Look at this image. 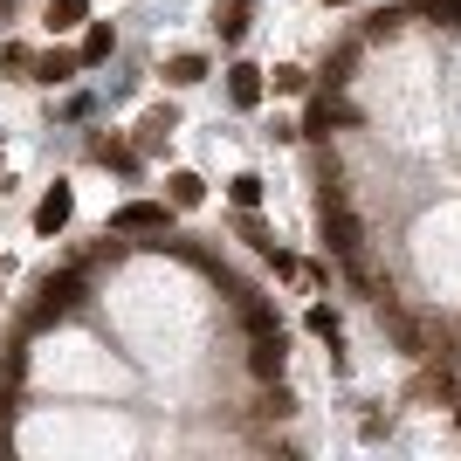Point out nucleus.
Returning <instances> with one entry per match:
<instances>
[{
    "mask_svg": "<svg viewBox=\"0 0 461 461\" xmlns=\"http://www.w3.org/2000/svg\"><path fill=\"white\" fill-rule=\"evenodd\" d=\"M83 289H90V276H83V269H49V276L35 283V303L21 310V338H28V330L62 324V317L83 303Z\"/></svg>",
    "mask_w": 461,
    "mask_h": 461,
    "instance_id": "obj_1",
    "label": "nucleus"
},
{
    "mask_svg": "<svg viewBox=\"0 0 461 461\" xmlns=\"http://www.w3.org/2000/svg\"><path fill=\"white\" fill-rule=\"evenodd\" d=\"M358 124H366V117H358V104H345V96H338V83H330V90H310L303 124H296V131H303L310 145H330V131H358Z\"/></svg>",
    "mask_w": 461,
    "mask_h": 461,
    "instance_id": "obj_2",
    "label": "nucleus"
},
{
    "mask_svg": "<svg viewBox=\"0 0 461 461\" xmlns=\"http://www.w3.org/2000/svg\"><path fill=\"white\" fill-rule=\"evenodd\" d=\"M173 200H124V207H111V234H138V241H145V234H166L173 228Z\"/></svg>",
    "mask_w": 461,
    "mask_h": 461,
    "instance_id": "obj_3",
    "label": "nucleus"
},
{
    "mask_svg": "<svg viewBox=\"0 0 461 461\" xmlns=\"http://www.w3.org/2000/svg\"><path fill=\"white\" fill-rule=\"evenodd\" d=\"M69 213H77V186H62V179H56V186L35 200V234H41V241H56V234L69 228Z\"/></svg>",
    "mask_w": 461,
    "mask_h": 461,
    "instance_id": "obj_4",
    "label": "nucleus"
},
{
    "mask_svg": "<svg viewBox=\"0 0 461 461\" xmlns=\"http://www.w3.org/2000/svg\"><path fill=\"white\" fill-rule=\"evenodd\" d=\"M83 77V56L77 49H41L35 69H28V83H41V90H62V83H77Z\"/></svg>",
    "mask_w": 461,
    "mask_h": 461,
    "instance_id": "obj_5",
    "label": "nucleus"
},
{
    "mask_svg": "<svg viewBox=\"0 0 461 461\" xmlns=\"http://www.w3.org/2000/svg\"><path fill=\"white\" fill-rule=\"evenodd\" d=\"M283 358H289V338H283V330H255V338H249V372L262 385L283 379Z\"/></svg>",
    "mask_w": 461,
    "mask_h": 461,
    "instance_id": "obj_6",
    "label": "nucleus"
},
{
    "mask_svg": "<svg viewBox=\"0 0 461 461\" xmlns=\"http://www.w3.org/2000/svg\"><path fill=\"white\" fill-rule=\"evenodd\" d=\"M303 330L317 338V345H330V366L345 372V317H338L330 303H310V310H303Z\"/></svg>",
    "mask_w": 461,
    "mask_h": 461,
    "instance_id": "obj_7",
    "label": "nucleus"
},
{
    "mask_svg": "<svg viewBox=\"0 0 461 461\" xmlns=\"http://www.w3.org/2000/svg\"><path fill=\"white\" fill-rule=\"evenodd\" d=\"M262 96H269V69L234 62V69H228V104H234V111H262Z\"/></svg>",
    "mask_w": 461,
    "mask_h": 461,
    "instance_id": "obj_8",
    "label": "nucleus"
},
{
    "mask_svg": "<svg viewBox=\"0 0 461 461\" xmlns=\"http://www.w3.org/2000/svg\"><path fill=\"white\" fill-rule=\"evenodd\" d=\"M173 131H179V111H173V104H152V111L138 117V138H131V145H138V158H145V152H158V145H166Z\"/></svg>",
    "mask_w": 461,
    "mask_h": 461,
    "instance_id": "obj_9",
    "label": "nucleus"
},
{
    "mask_svg": "<svg viewBox=\"0 0 461 461\" xmlns=\"http://www.w3.org/2000/svg\"><path fill=\"white\" fill-rule=\"evenodd\" d=\"M413 400H441V406H455V400H461V385H455V366H441V358H427V366H420V379H413Z\"/></svg>",
    "mask_w": 461,
    "mask_h": 461,
    "instance_id": "obj_10",
    "label": "nucleus"
},
{
    "mask_svg": "<svg viewBox=\"0 0 461 461\" xmlns=\"http://www.w3.org/2000/svg\"><path fill=\"white\" fill-rule=\"evenodd\" d=\"M77 56H83V69H96V62H111L117 56V28L111 21H83V41H77Z\"/></svg>",
    "mask_w": 461,
    "mask_h": 461,
    "instance_id": "obj_11",
    "label": "nucleus"
},
{
    "mask_svg": "<svg viewBox=\"0 0 461 461\" xmlns=\"http://www.w3.org/2000/svg\"><path fill=\"white\" fill-rule=\"evenodd\" d=\"M207 77H213V62H207V56H193V49L166 56V83H173V90H200Z\"/></svg>",
    "mask_w": 461,
    "mask_h": 461,
    "instance_id": "obj_12",
    "label": "nucleus"
},
{
    "mask_svg": "<svg viewBox=\"0 0 461 461\" xmlns=\"http://www.w3.org/2000/svg\"><path fill=\"white\" fill-rule=\"evenodd\" d=\"M83 152H90L96 166H111V173H138V145H124V138H104V131H96Z\"/></svg>",
    "mask_w": 461,
    "mask_h": 461,
    "instance_id": "obj_13",
    "label": "nucleus"
},
{
    "mask_svg": "<svg viewBox=\"0 0 461 461\" xmlns=\"http://www.w3.org/2000/svg\"><path fill=\"white\" fill-rule=\"evenodd\" d=\"M83 21H90V0H49V7H41V28H49V35H77Z\"/></svg>",
    "mask_w": 461,
    "mask_h": 461,
    "instance_id": "obj_14",
    "label": "nucleus"
},
{
    "mask_svg": "<svg viewBox=\"0 0 461 461\" xmlns=\"http://www.w3.org/2000/svg\"><path fill=\"white\" fill-rule=\"evenodd\" d=\"M213 35L228 41V49L249 35V0H213Z\"/></svg>",
    "mask_w": 461,
    "mask_h": 461,
    "instance_id": "obj_15",
    "label": "nucleus"
},
{
    "mask_svg": "<svg viewBox=\"0 0 461 461\" xmlns=\"http://www.w3.org/2000/svg\"><path fill=\"white\" fill-rule=\"evenodd\" d=\"M166 200H173L179 213H193V207H200V200H207V179L179 166V173H166Z\"/></svg>",
    "mask_w": 461,
    "mask_h": 461,
    "instance_id": "obj_16",
    "label": "nucleus"
},
{
    "mask_svg": "<svg viewBox=\"0 0 461 461\" xmlns=\"http://www.w3.org/2000/svg\"><path fill=\"white\" fill-rule=\"evenodd\" d=\"M269 83H276V96H310V69L303 62H276Z\"/></svg>",
    "mask_w": 461,
    "mask_h": 461,
    "instance_id": "obj_17",
    "label": "nucleus"
},
{
    "mask_svg": "<svg viewBox=\"0 0 461 461\" xmlns=\"http://www.w3.org/2000/svg\"><path fill=\"white\" fill-rule=\"evenodd\" d=\"M406 14H427L441 28H461V0H406Z\"/></svg>",
    "mask_w": 461,
    "mask_h": 461,
    "instance_id": "obj_18",
    "label": "nucleus"
},
{
    "mask_svg": "<svg viewBox=\"0 0 461 461\" xmlns=\"http://www.w3.org/2000/svg\"><path fill=\"white\" fill-rule=\"evenodd\" d=\"M262 193H269V186H262V173H234L228 179V200H234V207H262Z\"/></svg>",
    "mask_w": 461,
    "mask_h": 461,
    "instance_id": "obj_19",
    "label": "nucleus"
},
{
    "mask_svg": "<svg viewBox=\"0 0 461 461\" xmlns=\"http://www.w3.org/2000/svg\"><path fill=\"white\" fill-rule=\"evenodd\" d=\"M234 234H241V241H249L255 255L269 249V228H262V213H255V207H241V221H234Z\"/></svg>",
    "mask_w": 461,
    "mask_h": 461,
    "instance_id": "obj_20",
    "label": "nucleus"
},
{
    "mask_svg": "<svg viewBox=\"0 0 461 461\" xmlns=\"http://www.w3.org/2000/svg\"><path fill=\"white\" fill-rule=\"evenodd\" d=\"M262 262H269V276H283V283H289V276H303V262H296L289 249H276V241L262 249Z\"/></svg>",
    "mask_w": 461,
    "mask_h": 461,
    "instance_id": "obj_21",
    "label": "nucleus"
},
{
    "mask_svg": "<svg viewBox=\"0 0 461 461\" xmlns=\"http://www.w3.org/2000/svg\"><path fill=\"white\" fill-rule=\"evenodd\" d=\"M0 69H35V49H21V41H7V49H0Z\"/></svg>",
    "mask_w": 461,
    "mask_h": 461,
    "instance_id": "obj_22",
    "label": "nucleus"
},
{
    "mask_svg": "<svg viewBox=\"0 0 461 461\" xmlns=\"http://www.w3.org/2000/svg\"><path fill=\"white\" fill-rule=\"evenodd\" d=\"M317 7H351V0H317Z\"/></svg>",
    "mask_w": 461,
    "mask_h": 461,
    "instance_id": "obj_23",
    "label": "nucleus"
},
{
    "mask_svg": "<svg viewBox=\"0 0 461 461\" xmlns=\"http://www.w3.org/2000/svg\"><path fill=\"white\" fill-rule=\"evenodd\" d=\"M455 427H461V400H455Z\"/></svg>",
    "mask_w": 461,
    "mask_h": 461,
    "instance_id": "obj_24",
    "label": "nucleus"
},
{
    "mask_svg": "<svg viewBox=\"0 0 461 461\" xmlns=\"http://www.w3.org/2000/svg\"><path fill=\"white\" fill-rule=\"evenodd\" d=\"M0 289H7V269H0Z\"/></svg>",
    "mask_w": 461,
    "mask_h": 461,
    "instance_id": "obj_25",
    "label": "nucleus"
}]
</instances>
